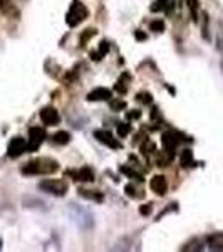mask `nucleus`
I'll use <instances>...</instances> for the list:
<instances>
[{"instance_id": "7", "label": "nucleus", "mask_w": 223, "mask_h": 252, "mask_svg": "<svg viewBox=\"0 0 223 252\" xmlns=\"http://www.w3.org/2000/svg\"><path fill=\"white\" fill-rule=\"evenodd\" d=\"M40 121H42L46 126H56V125H59L60 123V115H59V111L56 108H52V106H47V108H44L42 111H40Z\"/></svg>"}, {"instance_id": "23", "label": "nucleus", "mask_w": 223, "mask_h": 252, "mask_svg": "<svg viewBox=\"0 0 223 252\" xmlns=\"http://www.w3.org/2000/svg\"><path fill=\"white\" fill-rule=\"evenodd\" d=\"M183 251H203V241H200V239H193L192 242H188L183 247Z\"/></svg>"}, {"instance_id": "17", "label": "nucleus", "mask_w": 223, "mask_h": 252, "mask_svg": "<svg viewBox=\"0 0 223 252\" xmlns=\"http://www.w3.org/2000/svg\"><path fill=\"white\" fill-rule=\"evenodd\" d=\"M124 192H126V195L129 198H143V193H141V190L138 189V187L135 184H128L126 187H124Z\"/></svg>"}, {"instance_id": "28", "label": "nucleus", "mask_w": 223, "mask_h": 252, "mask_svg": "<svg viewBox=\"0 0 223 252\" xmlns=\"http://www.w3.org/2000/svg\"><path fill=\"white\" fill-rule=\"evenodd\" d=\"M149 31H153V32H163L165 31V22H163V20H153V22L149 24Z\"/></svg>"}, {"instance_id": "21", "label": "nucleus", "mask_w": 223, "mask_h": 252, "mask_svg": "<svg viewBox=\"0 0 223 252\" xmlns=\"http://www.w3.org/2000/svg\"><path fill=\"white\" fill-rule=\"evenodd\" d=\"M126 101L124 99H119V97H116V99H109V108H111V111H123V109H126Z\"/></svg>"}, {"instance_id": "4", "label": "nucleus", "mask_w": 223, "mask_h": 252, "mask_svg": "<svg viewBox=\"0 0 223 252\" xmlns=\"http://www.w3.org/2000/svg\"><path fill=\"white\" fill-rule=\"evenodd\" d=\"M183 141H186L185 135H181V133H178V131H173V129H169V131L161 135V145H163L165 150H168V152H171V153H175V150L183 143Z\"/></svg>"}, {"instance_id": "5", "label": "nucleus", "mask_w": 223, "mask_h": 252, "mask_svg": "<svg viewBox=\"0 0 223 252\" xmlns=\"http://www.w3.org/2000/svg\"><path fill=\"white\" fill-rule=\"evenodd\" d=\"M24 152H29V143L26 141V138H22V136L12 138L9 148H7V155L10 158H19Z\"/></svg>"}, {"instance_id": "34", "label": "nucleus", "mask_w": 223, "mask_h": 252, "mask_svg": "<svg viewBox=\"0 0 223 252\" xmlns=\"http://www.w3.org/2000/svg\"><path fill=\"white\" fill-rule=\"evenodd\" d=\"M0 249H2V241H0Z\"/></svg>"}, {"instance_id": "24", "label": "nucleus", "mask_w": 223, "mask_h": 252, "mask_svg": "<svg viewBox=\"0 0 223 252\" xmlns=\"http://www.w3.org/2000/svg\"><path fill=\"white\" fill-rule=\"evenodd\" d=\"M153 152H156V146L155 143H153L151 140H146L143 145H141V153H143L144 157H148V155H151Z\"/></svg>"}, {"instance_id": "10", "label": "nucleus", "mask_w": 223, "mask_h": 252, "mask_svg": "<svg viewBox=\"0 0 223 252\" xmlns=\"http://www.w3.org/2000/svg\"><path fill=\"white\" fill-rule=\"evenodd\" d=\"M206 246L213 252H222L223 251V232L210 234L208 237H206Z\"/></svg>"}, {"instance_id": "27", "label": "nucleus", "mask_w": 223, "mask_h": 252, "mask_svg": "<svg viewBox=\"0 0 223 252\" xmlns=\"http://www.w3.org/2000/svg\"><path fill=\"white\" fill-rule=\"evenodd\" d=\"M138 101H141L143 104H151L153 103V96H151V93H146V91H143V93H138Z\"/></svg>"}, {"instance_id": "8", "label": "nucleus", "mask_w": 223, "mask_h": 252, "mask_svg": "<svg viewBox=\"0 0 223 252\" xmlns=\"http://www.w3.org/2000/svg\"><path fill=\"white\" fill-rule=\"evenodd\" d=\"M94 138L99 143H103V145H106L109 146V148H112V150H117V148H121V143L117 141V138H114L111 135L109 131H106V129H96L94 131Z\"/></svg>"}, {"instance_id": "29", "label": "nucleus", "mask_w": 223, "mask_h": 252, "mask_svg": "<svg viewBox=\"0 0 223 252\" xmlns=\"http://www.w3.org/2000/svg\"><path fill=\"white\" fill-rule=\"evenodd\" d=\"M14 5H12V0H0V12L3 14H10Z\"/></svg>"}, {"instance_id": "33", "label": "nucleus", "mask_w": 223, "mask_h": 252, "mask_svg": "<svg viewBox=\"0 0 223 252\" xmlns=\"http://www.w3.org/2000/svg\"><path fill=\"white\" fill-rule=\"evenodd\" d=\"M135 37H136V40H146V39H148V35H146L144 32H141V31H136Z\"/></svg>"}, {"instance_id": "25", "label": "nucleus", "mask_w": 223, "mask_h": 252, "mask_svg": "<svg viewBox=\"0 0 223 252\" xmlns=\"http://www.w3.org/2000/svg\"><path fill=\"white\" fill-rule=\"evenodd\" d=\"M97 34V31L96 29H86L83 32V35H81V46H86V44L89 42V39H92L94 35Z\"/></svg>"}, {"instance_id": "19", "label": "nucleus", "mask_w": 223, "mask_h": 252, "mask_svg": "<svg viewBox=\"0 0 223 252\" xmlns=\"http://www.w3.org/2000/svg\"><path fill=\"white\" fill-rule=\"evenodd\" d=\"M186 5H188L190 14H192L193 20H195V22H198V12H200V2H198V0H186Z\"/></svg>"}, {"instance_id": "12", "label": "nucleus", "mask_w": 223, "mask_h": 252, "mask_svg": "<svg viewBox=\"0 0 223 252\" xmlns=\"http://www.w3.org/2000/svg\"><path fill=\"white\" fill-rule=\"evenodd\" d=\"M74 177V180L78 182H86V184H91V182H94V172H92L89 166H83L81 170L78 172H69Z\"/></svg>"}, {"instance_id": "2", "label": "nucleus", "mask_w": 223, "mask_h": 252, "mask_svg": "<svg viewBox=\"0 0 223 252\" xmlns=\"http://www.w3.org/2000/svg\"><path fill=\"white\" fill-rule=\"evenodd\" d=\"M87 17H89V10L86 9V5L81 2H74L66 14V22L69 27H76V26H79L83 20H86Z\"/></svg>"}, {"instance_id": "6", "label": "nucleus", "mask_w": 223, "mask_h": 252, "mask_svg": "<svg viewBox=\"0 0 223 252\" xmlns=\"http://www.w3.org/2000/svg\"><path fill=\"white\" fill-rule=\"evenodd\" d=\"M46 129L44 128H39V126H34V128L29 129V152H37L40 148V145L44 143L46 140Z\"/></svg>"}, {"instance_id": "16", "label": "nucleus", "mask_w": 223, "mask_h": 252, "mask_svg": "<svg viewBox=\"0 0 223 252\" xmlns=\"http://www.w3.org/2000/svg\"><path fill=\"white\" fill-rule=\"evenodd\" d=\"M109 52V42L108 40H101L99 42V51L97 52H91V59L94 61H101Z\"/></svg>"}, {"instance_id": "18", "label": "nucleus", "mask_w": 223, "mask_h": 252, "mask_svg": "<svg viewBox=\"0 0 223 252\" xmlns=\"http://www.w3.org/2000/svg\"><path fill=\"white\" fill-rule=\"evenodd\" d=\"M52 141L56 145H67L71 141V135L67 131H57L54 136H52Z\"/></svg>"}, {"instance_id": "1", "label": "nucleus", "mask_w": 223, "mask_h": 252, "mask_svg": "<svg viewBox=\"0 0 223 252\" xmlns=\"http://www.w3.org/2000/svg\"><path fill=\"white\" fill-rule=\"evenodd\" d=\"M24 175H49V173H56L59 172V163L52 158H35L30 160L26 166H22L20 170Z\"/></svg>"}, {"instance_id": "3", "label": "nucleus", "mask_w": 223, "mask_h": 252, "mask_svg": "<svg viewBox=\"0 0 223 252\" xmlns=\"http://www.w3.org/2000/svg\"><path fill=\"white\" fill-rule=\"evenodd\" d=\"M39 189L46 193H51L54 197H64L67 193V184L62 180H54V178H47L39 184Z\"/></svg>"}, {"instance_id": "9", "label": "nucleus", "mask_w": 223, "mask_h": 252, "mask_svg": "<svg viewBox=\"0 0 223 252\" xmlns=\"http://www.w3.org/2000/svg\"><path fill=\"white\" fill-rule=\"evenodd\" d=\"M149 189L160 197L166 195V192H168V180H166L165 175H155L151 178V182H149Z\"/></svg>"}, {"instance_id": "32", "label": "nucleus", "mask_w": 223, "mask_h": 252, "mask_svg": "<svg viewBox=\"0 0 223 252\" xmlns=\"http://www.w3.org/2000/svg\"><path fill=\"white\" fill-rule=\"evenodd\" d=\"M128 120H139L141 118V111L139 109H133V113H126Z\"/></svg>"}, {"instance_id": "22", "label": "nucleus", "mask_w": 223, "mask_h": 252, "mask_svg": "<svg viewBox=\"0 0 223 252\" xmlns=\"http://www.w3.org/2000/svg\"><path fill=\"white\" fill-rule=\"evenodd\" d=\"M193 153L192 150H185L183 153H181V166L186 168V166H193Z\"/></svg>"}, {"instance_id": "26", "label": "nucleus", "mask_w": 223, "mask_h": 252, "mask_svg": "<svg viewBox=\"0 0 223 252\" xmlns=\"http://www.w3.org/2000/svg\"><path fill=\"white\" fill-rule=\"evenodd\" d=\"M129 131H131V126H129L128 123L117 125V135H119V138H126L129 135Z\"/></svg>"}, {"instance_id": "30", "label": "nucleus", "mask_w": 223, "mask_h": 252, "mask_svg": "<svg viewBox=\"0 0 223 252\" xmlns=\"http://www.w3.org/2000/svg\"><path fill=\"white\" fill-rule=\"evenodd\" d=\"M217 47H218V51L223 52V26L220 27V31H218V35H217Z\"/></svg>"}, {"instance_id": "11", "label": "nucleus", "mask_w": 223, "mask_h": 252, "mask_svg": "<svg viewBox=\"0 0 223 252\" xmlns=\"http://www.w3.org/2000/svg\"><path fill=\"white\" fill-rule=\"evenodd\" d=\"M112 97V93L106 88H96L92 89L91 93L87 94V101H109Z\"/></svg>"}, {"instance_id": "14", "label": "nucleus", "mask_w": 223, "mask_h": 252, "mask_svg": "<svg viewBox=\"0 0 223 252\" xmlns=\"http://www.w3.org/2000/svg\"><path fill=\"white\" fill-rule=\"evenodd\" d=\"M171 9H175V2L173 0H155V3L151 5L153 12H160V10H166L169 14Z\"/></svg>"}, {"instance_id": "20", "label": "nucleus", "mask_w": 223, "mask_h": 252, "mask_svg": "<svg viewBox=\"0 0 223 252\" xmlns=\"http://www.w3.org/2000/svg\"><path fill=\"white\" fill-rule=\"evenodd\" d=\"M131 78H129V74H126V72H124L123 76H121L119 78V81H117L116 83V86H114V89L117 93H121V94H124V93L128 91V84H126V81H129Z\"/></svg>"}, {"instance_id": "13", "label": "nucleus", "mask_w": 223, "mask_h": 252, "mask_svg": "<svg viewBox=\"0 0 223 252\" xmlns=\"http://www.w3.org/2000/svg\"><path fill=\"white\" fill-rule=\"evenodd\" d=\"M78 193L81 195L83 198H86V200H92V202H103L104 197L101 192H94V190H87V189H78Z\"/></svg>"}, {"instance_id": "15", "label": "nucleus", "mask_w": 223, "mask_h": 252, "mask_svg": "<svg viewBox=\"0 0 223 252\" xmlns=\"http://www.w3.org/2000/svg\"><path fill=\"white\" fill-rule=\"evenodd\" d=\"M119 172L123 173V175H126V177H129V178H133V180L139 182V184H143V182H144L143 175H141L139 172H136L135 168H131V166H128V165H123V166H121Z\"/></svg>"}, {"instance_id": "31", "label": "nucleus", "mask_w": 223, "mask_h": 252, "mask_svg": "<svg viewBox=\"0 0 223 252\" xmlns=\"http://www.w3.org/2000/svg\"><path fill=\"white\" fill-rule=\"evenodd\" d=\"M151 210H153V204H144V205L139 207V214L141 215H149V214H151Z\"/></svg>"}]
</instances>
